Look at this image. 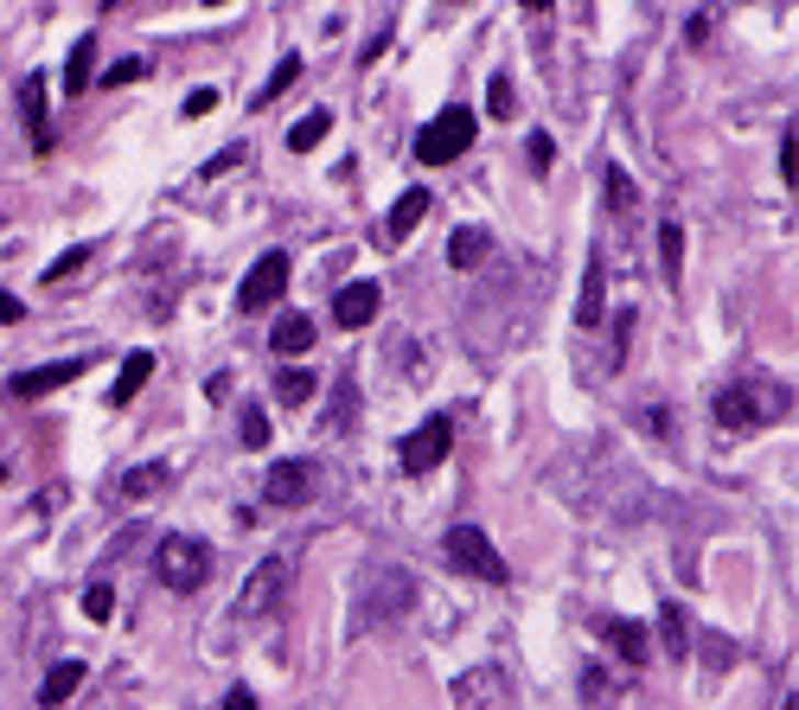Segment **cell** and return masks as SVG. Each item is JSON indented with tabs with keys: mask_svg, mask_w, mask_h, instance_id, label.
Returning a JSON list of instances; mask_svg holds the SVG:
<instances>
[{
	"mask_svg": "<svg viewBox=\"0 0 799 710\" xmlns=\"http://www.w3.org/2000/svg\"><path fill=\"white\" fill-rule=\"evenodd\" d=\"M787 410H794V391H780L767 377H742V384H723L717 391V422H723L729 436H755L767 422H780Z\"/></svg>",
	"mask_w": 799,
	"mask_h": 710,
	"instance_id": "obj_1",
	"label": "cell"
},
{
	"mask_svg": "<svg viewBox=\"0 0 799 710\" xmlns=\"http://www.w3.org/2000/svg\"><path fill=\"white\" fill-rule=\"evenodd\" d=\"M154 576H160L173 596L205 589V583H212V544H205V538H160V551H154Z\"/></svg>",
	"mask_w": 799,
	"mask_h": 710,
	"instance_id": "obj_2",
	"label": "cell"
},
{
	"mask_svg": "<svg viewBox=\"0 0 799 710\" xmlns=\"http://www.w3.org/2000/svg\"><path fill=\"white\" fill-rule=\"evenodd\" d=\"M473 128H480V115H473L468 103H448V110L416 135V160H423V167H448V160H461V154L473 148Z\"/></svg>",
	"mask_w": 799,
	"mask_h": 710,
	"instance_id": "obj_3",
	"label": "cell"
},
{
	"mask_svg": "<svg viewBox=\"0 0 799 710\" xmlns=\"http://www.w3.org/2000/svg\"><path fill=\"white\" fill-rule=\"evenodd\" d=\"M416 608V576L403 570V563H378L371 570V583H364V621L371 628H391Z\"/></svg>",
	"mask_w": 799,
	"mask_h": 710,
	"instance_id": "obj_4",
	"label": "cell"
},
{
	"mask_svg": "<svg viewBox=\"0 0 799 710\" xmlns=\"http://www.w3.org/2000/svg\"><path fill=\"white\" fill-rule=\"evenodd\" d=\"M441 557L454 563L461 576H480V583H506V563H499L493 538H486L480 525H454V531L441 538Z\"/></svg>",
	"mask_w": 799,
	"mask_h": 710,
	"instance_id": "obj_5",
	"label": "cell"
},
{
	"mask_svg": "<svg viewBox=\"0 0 799 710\" xmlns=\"http://www.w3.org/2000/svg\"><path fill=\"white\" fill-rule=\"evenodd\" d=\"M282 596H289V557H262L250 570V583L237 589V601H230V621H262V615H275Z\"/></svg>",
	"mask_w": 799,
	"mask_h": 710,
	"instance_id": "obj_6",
	"label": "cell"
},
{
	"mask_svg": "<svg viewBox=\"0 0 799 710\" xmlns=\"http://www.w3.org/2000/svg\"><path fill=\"white\" fill-rule=\"evenodd\" d=\"M448 449H454V422H448V416H429L416 436H403L397 461H403V474H429V467L448 461Z\"/></svg>",
	"mask_w": 799,
	"mask_h": 710,
	"instance_id": "obj_7",
	"label": "cell"
},
{
	"mask_svg": "<svg viewBox=\"0 0 799 710\" xmlns=\"http://www.w3.org/2000/svg\"><path fill=\"white\" fill-rule=\"evenodd\" d=\"M282 289H289V257H282V250H269V257H256V269L244 275L237 307H244V314H262V307L282 295Z\"/></svg>",
	"mask_w": 799,
	"mask_h": 710,
	"instance_id": "obj_8",
	"label": "cell"
},
{
	"mask_svg": "<svg viewBox=\"0 0 799 710\" xmlns=\"http://www.w3.org/2000/svg\"><path fill=\"white\" fill-rule=\"evenodd\" d=\"M314 486H320V467H314V461H275V467H269V506H275V512L307 506Z\"/></svg>",
	"mask_w": 799,
	"mask_h": 710,
	"instance_id": "obj_9",
	"label": "cell"
},
{
	"mask_svg": "<svg viewBox=\"0 0 799 710\" xmlns=\"http://www.w3.org/2000/svg\"><path fill=\"white\" fill-rule=\"evenodd\" d=\"M90 372V359H52V365H38V372H20L7 384V397H20V404H38V397H52L58 384H77V377Z\"/></svg>",
	"mask_w": 799,
	"mask_h": 710,
	"instance_id": "obj_10",
	"label": "cell"
},
{
	"mask_svg": "<svg viewBox=\"0 0 799 710\" xmlns=\"http://www.w3.org/2000/svg\"><path fill=\"white\" fill-rule=\"evenodd\" d=\"M378 307H384V289H378V282H346V289H339V301H333V320L359 334V327H371V320H378Z\"/></svg>",
	"mask_w": 799,
	"mask_h": 710,
	"instance_id": "obj_11",
	"label": "cell"
},
{
	"mask_svg": "<svg viewBox=\"0 0 799 710\" xmlns=\"http://www.w3.org/2000/svg\"><path fill=\"white\" fill-rule=\"evenodd\" d=\"M595 634L615 646L627 666H646V628L640 621H620V615H595Z\"/></svg>",
	"mask_w": 799,
	"mask_h": 710,
	"instance_id": "obj_12",
	"label": "cell"
},
{
	"mask_svg": "<svg viewBox=\"0 0 799 710\" xmlns=\"http://www.w3.org/2000/svg\"><path fill=\"white\" fill-rule=\"evenodd\" d=\"M601 314H608V262H601V257H588V269H582L576 320H582V327H601Z\"/></svg>",
	"mask_w": 799,
	"mask_h": 710,
	"instance_id": "obj_13",
	"label": "cell"
},
{
	"mask_svg": "<svg viewBox=\"0 0 799 710\" xmlns=\"http://www.w3.org/2000/svg\"><path fill=\"white\" fill-rule=\"evenodd\" d=\"M83 673H90L83 660H58V666L45 673V685H38V705H45V710L71 705V691H77V685H83Z\"/></svg>",
	"mask_w": 799,
	"mask_h": 710,
	"instance_id": "obj_14",
	"label": "cell"
},
{
	"mask_svg": "<svg viewBox=\"0 0 799 710\" xmlns=\"http://www.w3.org/2000/svg\"><path fill=\"white\" fill-rule=\"evenodd\" d=\"M20 115L33 122V148L45 154L52 148V128H45V77L38 71H26V83H20Z\"/></svg>",
	"mask_w": 799,
	"mask_h": 710,
	"instance_id": "obj_15",
	"label": "cell"
},
{
	"mask_svg": "<svg viewBox=\"0 0 799 710\" xmlns=\"http://www.w3.org/2000/svg\"><path fill=\"white\" fill-rule=\"evenodd\" d=\"M269 346H275V359H301V352L314 346V320H307V314H282L275 334H269Z\"/></svg>",
	"mask_w": 799,
	"mask_h": 710,
	"instance_id": "obj_16",
	"label": "cell"
},
{
	"mask_svg": "<svg viewBox=\"0 0 799 710\" xmlns=\"http://www.w3.org/2000/svg\"><path fill=\"white\" fill-rule=\"evenodd\" d=\"M147 377H154V352H128V365H122V377L110 384V404H115V410L142 397V391H147Z\"/></svg>",
	"mask_w": 799,
	"mask_h": 710,
	"instance_id": "obj_17",
	"label": "cell"
},
{
	"mask_svg": "<svg viewBox=\"0 0 799 710\" xmlns=\"http://www.w3.org/2000/svg\"><path fill=\"white\" fill-rule=\"evenodd\" d=\"M90 71H97V38L83 33L71 45V58H65V97H83L90 90Z\"/></svg>",
	"mask_w": 799,
	"mask_h": 710,
	"instance_id": "obj_18",
	"label": "cell"
},
{
	"mask_svg": "<svg viewBox=\"0 0 799 710\" xmlns=\"http://www.w3.org/2000/svg\"><path fill=\"white\" fill-rule=\"evenodd\" d=\"M486 250H493V237H486V230H473V225H461L454 237H448V262H454V269H480Z\"/></svg>",
	"mask_w": 799,
	"mask_h": 710,
	"instance_id": "obj_19",
	"label": "cell"
},
{
	"mask_svg": "<svg viewBox=\"0 0 799 710\" xmlns=\"http://www.w3.org/2000/svg\"><path fill=\"white\" fill-rule=\"evenodd\" d=\"M429 205H436L429 192H423V187H409V192L397 199V205H391V237H409V230L429 218Z\"/></svg>",
	"mask_w": 799,
	"mask_h": 710,
	"instance_id": "obj_20",
	"label": "cell"
},
{
	"mask_svg": "<svg viewBox=\"0 0 799 710\" xmlns=\"http://www.w3.org/2000/svg\"><path fill=\"white\" fill-rule=\"evenodd\" d=\"M167 481H173V467H167V461H142V467H128V474H122V499H147V493H160Z\"/></svg>",
	"mask_w": 799,
	"mask_h": 710,
	"instance_id": "obj_21",
	"label": "cell"
},
{
	"mask_svg": "<svg viewBox=\"0 0 799 710\" xmlns=\"http://www.w3.org/2000/svg\"><path fill=\"white\" fill-rule=\"evenodd\" d=\"M659 269H665V282L678 289V275H685V230H678V218L659 225Z\"/></svg>",
	"mask_w": 799,
	"mask_h": 710,
	"instance_id": "obj_22",
	"label": "cell"
},
{
	"mask_svg": "<svg viewBox=\"0 0 799 710\" xmlns=\"http://www.w3.org/2000/svg\"><path fill=\"white\" fill-rule=\"evenodd\" d=\"M314 391H320V377H314V372H301V365H289V372H275V397H282L289 410H301V404H307Z\"/></svg>",
	"mask_w": 799,
	"mask_h": 710,
	"instance_id": "obj_23",
	"label": "cell"
},
{
	"mask_svg": "<svg viewBox=\"0 0 799 710\" xmlns=\"http://www.w3.org/2000/svg\"><path fill=\"white\" fill-rule=\"evenodd\" d=\"M327 128H333V110H314V115H301V122H294V128H289V148H294V154L320 148V142H327Z\"/></svg>",
	"mask_w": 799,
	"mask_h": 710,
	"instance_id": "obj_24",
	"label": "cell"
},
{
	"mask_svg": "<svg viewBox=\"0 0 799 710\" xmlns=\"http://www.w3.org/2000/svg\"><path fill=\"white\" fill-rule=\"evenodd\" d=\"M659 634H665V653H672V660H685V653H690V621H685V608H678V601L659 615Z\"/></svg>",
	"mask_w": 799,
	"mask_h": 710,
	"instance_id": "obj_25",
	"label": "cell"
},
{
	"mask_svg": "<svg viewBox=\"0 0 799 710\" xmlns=\"http://www.w3.org/2000/svg\"><path fill=\"white\" fill-rule=\"evenodd\" d=\"M601 180H608V212H633L640 205V187L627 180V167H608Z\"/></svg>",
	"mask_w": 799,
	"mask_h": 710,
	"instance_id": "obj_26",
	"label": "cell"
},
{
	"mask_svg": "<svg viewBox=\"0 0 799 710\" xmlns=\"http://www.w3.org/2000/svg\"><path fill=\"white\" fill-rule=\"evenodd\" d=\"M352 410H359V384L339 377V384H333V429H352Z\"/></svg>",
	"mask_w": 799,
	"mask_h": 710,
	"instance_id": "obj_27",
	"label": "cell"
},
{
	"mask_svg": "<svg viewBox=\"0 0 799 710\" xmlns=\"http://www.w3.org/2000/svg\"><path fill=\"white\" fill-rule=\"evenodd\" d=\"M294 77H301V58H282V65H275V77H269V83H262V97H256V103H262V110H269V103H275V97H282V90H289Z\"/></svg>",
	"mask_w": 799,
	"mask_h": 710,
	"instance_id": "obj_28",
	"label": "cell"
},
{
	"mask_svg": "<svg viewBox=\"0 0 799 710\" xmlns=\"http://www.w3.org/2000/svg\"><path fill=\"white\" fill-rule=\"evenodd\" d=\"M83 615H90V621H110V615H115V589H110V583H90V589H83Z\"/></svg>",
	"mask_w": 799,
	"mask_h": 710,
	"instance_id": "obj_29",
	"label": "cell"
},
{
	"mask_svg": "<svg viewBox=\"0 0 799 710\" xmlns=\"http://www.w3.org/2000/svg\"><path fill=\"white\" fill-rule=\"evenodd\" d=\"M83 262H90V244H77V250H65V257H58L52 269H45V282H65V275H77Z\"/></svg>",
	"mask_w": 799,
	"mask_h": 710,
	"instance_id": "obj_30",
	"label": "cell"
},
{
	"mask_svg": "<svg viewBox=\"0 0 799 710\" xmlns=\"http://www.w3.org/2000/svg\"><path fill=\"white\" fill-rule=\"evenodd\" d=\"M780 180H787V187L799 180V135H794V122H787V135H780Z\"/></svg>",
	"mask_w": 799,
	"mask_h": 710,
	"instance_id": "obj_31",
	"label": "cell"
},
{
	"mask_svg": "<svg viewBox=\"0 0 799 710\" xmlns=\"http://www.w3.org/2000/svg\"><path fill=\"white\" fill-rule=\"evenodd\" d=\"M486 110H493V115L518 110V103H511V77H493V83H486Z\"/></svg>",
	"mask_w": 799,
	"mask_h": 710,
	"instance_id": "obj_32",
	"label": "cell"
},
{
	"mask_svg": "<svg viewBox=\"0 0 799 710\" xmlns=\"http://www.w3.org/2000/svg\"><path fill=\"white\" fill-rule=\"evenodd\" d=\"M525 154H531V173H550V160H556V148H550V135H544V128L531 135V148H525Z\"/></svg>",
	"mask_w": 799,
	"mask_h": 710,
	"instance_id": "obj_33",
	"label": "cell"
},
{
	"mask_svg": "<svg viewBox=\"0 0 799 710\" xmlns=\"http://www.w3.org/2000/svg\"><path fill=\"white\" fill-rule=\"evenodd\" d=\"M262 442H269V416L250 410V416H244V449H262Z\"/></svg>",
	"mask_w": 799,
	"mask_h": 710,
	"instance_id": "obj_34",
	"label": "cell"
},
{
	"mask_svg": "<svg viewBox=\"0 0 799 710\" xmlns=\"http://www.w3.org/2000/svg\"><path fill=\"white\" fill-rule=\"evenodd\" d=\"M212 110H218V90H192V97H185V115H192V122L212 115Z\"/></svg>",
	"mask_w": 799,
	"mask_h": 710,
	"instance_id": "obj_35",
	"label": "cell"
},
{
	"mask_svg": "<svg viewBox=\"0 0 799 710\" xmlns=\"http://www.w3.org/2000/svg\"><path fill=\"white\" fill-rule=\"evenodd\" d=\"M244 154H250V148H224V160L205 167V180H218V173H230V167H244Z\"/></svg>",
	"mask_w": 799,
	"mask_h": 710,
	"instance_id": "obj_36",
	"label": "cell"
},
{
	"mask_svg": "<svg viewBox=\"0 0 799 710\" xmlns=\"http://www.w3.org/2000/svg\"><path fill=\"white\" fill-rule=\"evenodd\" d=\"M135 77H147V65H142V58H128V65H115V71H110V83H115V90H122V83H135Z\"/></svg>",
	"mask_w": 799,
	"mask_h": 710,
	"instance_id": "obj_37",
	"label": "cell"
},
{
	"mask_svg": "<svg viewBox=\"0 0 799 710\" xmlns=\"http://www.w3.org/2000/svg\"><path fill=\"white\" fill-rule=\"evenodd\" d=\"M20 314H26V307H20V301H13V295H7V289H0V327H13Z\"/></svg>",
	"mask_w": 799,
	"mask_h": 710,
	"instance_id": "obj_38",
	"label": "cell"
},
{
	"mask_svg": "<svg viewBox=\"0 0 799 710\" xmlns=\"http://www.w3.org/2000/svg\"><path fill=\"white\" fill-rule=\"evenodd\" d=\"M704 653H710V660L723 666V660H729V640H723V634H704Z\"/></svg>",
	"mask_w": 799,
	"mask_h": 710,
	"instance_id": "obj_39",
	"label": "cell"
},
{
	"mask_svg": "<svg viewBox=\"0 0 799 710\" xmlns=\"http://www.w3.org/2000/svg\"><path fill=\"white\" fill-rule=\"evenodd\" d=\"M224 710H256V698H250V691H244V685H237V691L224 698Z\"/></svg>",
	"mask_w": 799,
	"mask_h": 710,
	"instance_id": "obj_40",
	"label": "cell"
},
{
	"mask_svg": "<svg viewBox=\"0 0 799 710\" xmlns=\"http://www.w3.org/2000/svg\"><path fill=\"white\" fill-rule=\"evenodd\" d=\"M518 7H525V13H550V7H556V0H518Z\"/></svg>",
	"mask_w": 799,
	"mask_h": 710,
	"instance_id": "obj_41",
	"label": "cell"
},
{
	"mask_svg": "<svg viewBox=\"0 0 799 710\" xmlns=\"http://www.w3.org/2000/svg\"><path fill=\"white\" fill-rule=\"evenodd\" d=\"M780 710H799V698H794V691H787V705H780Z\"/></svg>",
	"mask_w": 799,
	"mask_h": 710,
	"instance_id": "obj_42",
	"label": "cell"
}]
</instances>
